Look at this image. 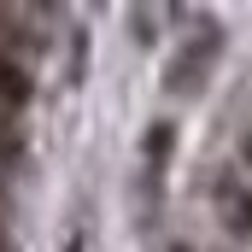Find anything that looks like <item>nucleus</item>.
I'll return each instance as SVG.
<instances>
[{"instance_id":"nucleus-1","label":"nucleus","mask_w":252,"mask_h":252,"mask_svg":"<svg viewBox=\"0 0 252 252\" xmlns=\"http://www.w3.org/2000/svg\"><path fill=\"white\" fill-rule=\"evenodd\" d=\"M211 59H217V35H199L188 53L176 59V76H170V82H176V88H193V76H199V70H205Z\"/></svg>"},{"instance_id":"nucleus-2","label":"nucleus","mask_w":252,"mask_h":252,"mask_svg":"<svg viewBox=\"0 0 252 252\" xmlns=\"http://www.w3.org/2000/svg\"><path fill=\"white\" fill-rule=\"evenodd\" d=\"M24 88H30V82H24V70L0 59V94H6V100H24Z\"/></svg>"}]
</instances>
